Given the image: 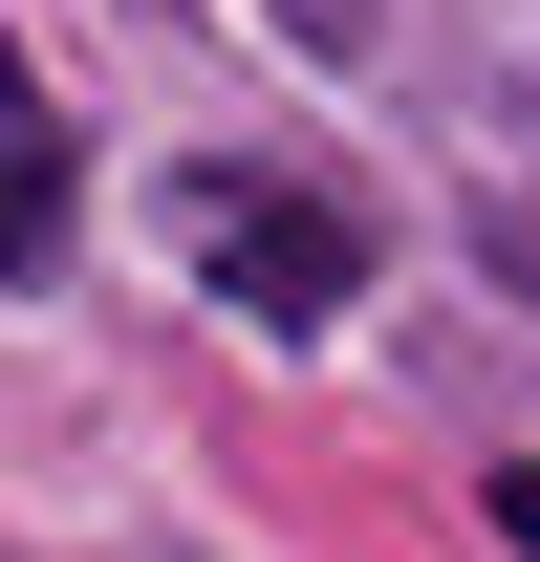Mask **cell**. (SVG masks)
<instances>
[{"instance_id": "obj_1", "label": "cell", "mask_w": 540, "mask_h": 562, "mask_svg": "<svg viewBox=\"0 0 540 562\" xmlns=\"http://www.w3.org/2000/svg\"><path fill=\"white\" fill-rule=\"evenodd\" d=\"M195 281L260 303V325H325L346 281H368V238H346L325 195H281V173H195Z\"/></svg>"}, {"instance_id": "obj_2", "label": "cell", "mask_w": 540, "mask_h": 562, "mask_svg": "<svg viewBox=\"0 0 540 562\" xmlns=\"http://www.w3.org/2000/svg\"><path fill=\"white\" fill-rule=\"evenodd\" d=\"M66 260V131H44V87H22V44H0V281Z\"/></svg>"}, {"instance_id": "obj_3", "label": "cell", "mask_w": 540, "mask_h": 562, "mask_svg": "<svg viewBox=\"0 0 540 562\" xmlns=\"http://www.w3.org/2000/svg\"><path fill=\"white\" fill-rule=\"evenodd\" d=\"M281 22H303V44H368V22H390V0H281Z\"/></svg>"}, {"instance_id": "obj_4", "label": "cell", "mask_w": 540, "mask_h": 562, "mask_svg": "<svg viewBox=\"0 0 540 562\" xmlns=\"http://www.w3.org/2000/svg\"><path fill=\"white\" fill-rule=\"evenodd\" d=\"M497 541H519V562H540V454H519V476H497Z\"/></svg>"}]
</instances>
